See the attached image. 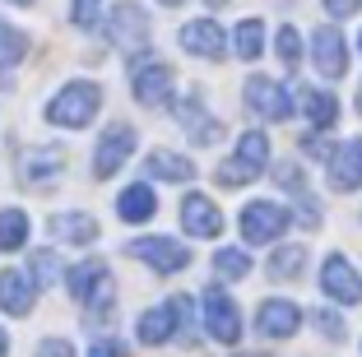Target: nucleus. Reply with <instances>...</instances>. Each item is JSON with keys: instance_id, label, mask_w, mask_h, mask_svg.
I'll list each match as a JSON object with an SVG mask.
<instances>
[{"instance_id": "nucleus-1", "label": "nucleus", "mask_w": 362, "mask_h": 357, "mask_svg": "<svg viewBox=\"0 0 362 357\" xmlns=\"http://www.w3.org/2000/svg\"><path fill=\"white\" fill-rule=\"evenodd\" d=\"M65 283H70V297L88 311V320H103L112 311V297H117V283L107 274L103 260H79L65 269Z\"/></svg>"}, {"instance_id": "nucleus-2", "label": "nucleus", "mask_w": 362, "mask_h": 357, "mask_svg": "<svg viewBox=\"0 0 362 357\" xmlns=\"http://www.w3.org/2000/svg\"><path fill=\"white\" fill-rule=\"evenodd\" d=\"M98 103H103V93H98V84H70V88H61V93L47 103V121L52 126H88L93 121V112H98Z\"/></svg>"}, {"instance_id": "nucleus-3", "label": "nucleus", "mask_w": 362, "mask_h": 357, "mask_svg": "<svg viewBox=\"0 0 362 357\" xmlns=\"http://www.w3.org/2000/svg\"><path fill=\"white\" fill-rule=\"evenodd\" d=\"M191 297H172L168 306H153V311H144V320H139V344H168L172 334H177V325H191Z\"/></svg>"}, {"instance_id": "nucleus-4", "label": "nucleus", "mask_w": 362, "mask_h": 357, "mask_svg": "<svg viewBox=\"0 0 362 357\" xmlns=\"http://www.w3.org/2000/svg\"><path fill=\"white\" fill-rule=\"evenodd\" d=\"M107 37L121 47V52L139 56V52H149V14L139 10V5H117L112 10V19H107Z\"/></svg>"}, {"instance_id": "nucleus-5", "label": "nucleus", "mask_w": 362, "mask_h": 357, "mask_svg": "<svg viewBox=\"0 0 362 357\" xmlns=\"http://www.w3.org/2000/svg\"><path fill=\"white\" fill-rule=\"evenodd\" d=\"M284 228H288V209L274 200H251L242 209V237L251 246H269L274 237H284Z\"/></svg>"}, {"instance_id": "nucleus-6", "label": "nucleus", "mask_w": 362, "mask_h": 357, "mask_svg": "<svg viewBox=\"0 0 362 357\" xmlns=\"http://www.w3.org/2000/svg\"><path fill=\"white\" fill-rule=\"evenodd\" d=\"M135 260H144L153 274H177V269H186L191 264V251L181 242H172V237H139V242H130L126 246Z\"/></svg>"}, {"instance_id": "nucleus-7", "label": "nucleus", "mask_w": 362, "mask_h": 357, "mask_svg": "<svg viewBox=\"0 0 362 357\" xmlns=\"http://www.w3.org/2000/svg\"><path fill=\"white\" fill-rule=\"evenodd\" d=\"M311 61H316V70L325 79H344V70H349V42H344V33L334 23H320L311 33Z\"/></svg>"}, {"instance_id": "nucleus-8", "label": "nucleus", "mask_w": 362, "mask_h": 357, "mask_svg": "<svg viewBox=\"0 0 362 357\" xmlns=\"http://www.w3.org/2000/svg\"><path fill=\"white\" fill-rule=\"evenodd\" d=\"M246 107L256 116H265V121H288V116H293L288 88L274 84V79H265V74H251V79H246Z\"/></svg>"}, {"instance_id": "nucleus-9", "label": "nucleus", "mask_w": 362, "mask_h": 357, "mask_svg": "<svg viewBox=\"0 0 362 357\" xmlns=\"http://www.w3.org/2000/svg\"><path fill=\"white\" fill-rule=\"evenodd\" d=\"M320 293L334 297V302H344V306H358L362 302V274L353 269L344 255H330L325 269H320Z\"/></svg>"}, {"instance_id": "nucleus-10", "label": "nucleus", "mask_w": 362, "mask_h": 357, "mask_svg": "<svg viewBox=\"0 0 362 357\" xmlns=\"http://www.w3.org/2000/svg\"><path fill=\"white\" fill-rule=\"evenodd\" d=\"M130 148H135V130H130L126 121L107 126L103 139H98V153H93V177H112V172L130 158Z\"/></svg>"}, {"instance_id": "nucleus-11", "label": "nucleus", "mask_w": 362, "mask_h": 357, "mask_svg": "<svg viewBox=\"0 0 362 357\" xmlns=\"http://www.w3.org/2000/svg\"><path fill=\"white\" fill-rule=\"evenodd\" d=\"M204 325H209V334L218 339V344H237V339H242V315H237L233 297H223L218 288L204 293Z\"/></svg>"}, {"instance_id": "nucleus-12", "label": "nucleus", "mask_w": 362, "mask_h": 357, "mask_svg": "<svg viewBox=\"0 0 362 357\" xmlns=\"http://www.w3.org/2000/svg\"><path fill=\"white\" fill-rule=\"evenodd\" d=\"M177 121L186 126V135H191L195 144H218V139H223V126H218V121L204 112L200 93H186V98L177 103Z\"/></svg>"}, {"instance_id": "nucleus-13", "label": "nucleus", "mask_w": 362, "mask_h": 357, "mask_svg": "<svg viewBox=\"0 0 362 357\" xmlns=\"http://www.w3.org/2000/svg\"><path fill=\"white\" fill-rule=\"evenodd\" d=\"M61 177V153L56 148H23L19 153V181L28 190H42Z\"/></svg>"}, {"instance_id": "nucleus-14", "label": "nucleus", "mask_w": 362, "mask_h": 357, "mask_svg": "<svg viewBox=\"0 0 362 357\" xmlns=\"http://www.w3.org/2000/svg\"><path fill=\"white\" fill-rule=\"evenodd\" d=\"M135 103L139 107H163V103H172V70L163 61H153V65H144V70H135Z\"/></svg>"}, {"instance_id": "nucleus-15", "label": "nucleus", "mask_w": 362, "mask_h": 357, "mask_svg": "<svg viewBox=\"0 0 362 357\" xmlns=\"http://www.w3.org/2000/svg\"><path fill=\"white\" fill-rule=\"evenodd\" d=\"M33 302H37V283H33V274H23V269H5V274H0V311L28 315Z\"/></svg>"}, {"instance_id": "nucleus-16", "label": "nucleus", "mask_w": 362, "mask_h": 357, "mask_svg": "<svg viewBox=\"0 0 362 357\" xmlns=\"http://www.w3.org/2000/svg\"><path fill=\"white\" fill-rule=\"evenodd\" d=\"M181 47L191 56H204V61H218L223 56V47H228V37H223V28L214 19H195V23H186L181 28Z\"/></svg>"}, {"instance_id": "nucleus-17", "label": "nucleus", "mask_w": 362, "mask_h": 357, "mask_svg": "<svg viewBox=\"0 0 362 357\" xmlns=\"http://www.w3.org/2000/svg\"><path fill=\"white\" fill-rule=\"evenodd\" d=\"M181 228L191 232V237H218V232H223V213H218L214 200H204V195H186V204H181Z\"/></svg>"}, {"instance_id": "nucleus-18", "label": "nucleus", "mask_w": 362, "mask_h": 357, "mask_svg": "<svg viewBox=\"0 0 362 357\" xmlns=\"http://www.w3.org/2000/svg\"><path fill=\"white\" fill-rule=\"evenodd\" d=\"M298 325H302V306H293V302H265L260 306V315H256V329L265 339H288V334H298Z\"/></svg>"}, {"instance_id": "nucleus-19", "label": "nucleus", "mask_w": 362, "mask_h": 357, "mask_svg": "<svg viewBox=\"0 0 362 357\" xmlns=\"http://www.w3.org/2000/svg\"><path fill=\"white\" fill-rule=\"evenodd\" d=\"M47 237H56V242H65V246H93L98 223L88 218V213H52V218H47Z\"/></svg>"}, {"instance_id": "nucleus-20", "label": "nucleus", "mask_w": 362, "mask_h": 357, "mask_svg": "<svg viewBox=\"0 0 362 357\" xmlns=\"http://www.w3.org/2000/svg\"><path fill=\"white\" fill-rule=\"evenodd\" d=\"M330 186L334 190H358L362 186V139H349V144L334 148V158H330Z\"/></svg>"}, {"instance_id": "nucleus-21", "label": "nucleus", "mask_w": 362, "mask_h": 357, "mask_svg": "<svg viewBox=\"0 0 362 357\" xmlns=\"http://www.w3.org/2000/svg\"><path fill=\"white\" fill-rule=\"evenodd\" d=\"M158 213V195L149 186H126L117 195V218L121 223H149Z\"/></svg>"}, {"instance_id": "nucleus-22", "label": "nucleus", "mask_w": 362, "mask_h": 357, "mask_svg": "<svg viewBox=\"0 0 362 357\" xmlns=\"http://www.w3.org/2000/svg\"><path fill=\"white\" fill-rule=\"evenodd\" d=\"M302 112H307V121L316 130H330L334 121H339V103H334V93H325V88H302Z\"/></svg>"}, {"instance_id": "nucleus-23", "label": "nucleus", "mask_w": 362, "mask_h": 357, "mask_svg": "<svg viewBox=\"0 0 362 357\" xmlns=\"http://www.w3.org/2000/svg\"><path fill=\"white\" fill-rule=\"evenodd\" d=\"M144 168H149V177H158V181H191L195 177V163H186L181 153H168V148H153Z\"/></svg>"}, {"instance_id": "nucleus-24", "label": "nucleus", "mask_w": 362, "mask_h": 357, "mask_svg": "<svg viewBox=\"0 0 362 357\" xmlns=\"http://www.w3.org/2000/svg\"><path fill=\"white\" fill-rule=\"evenodd\" d=\"M233 42H237V56H242V61H256V56L265 52V23L260 19H242Z\"/></svg>"}, {"instance_id": "nucleus-25", "label": "nucleus", "mask_w": 362, "mask_h": 357, "mask_svg": "<svg viewBox=\"0 0 362 357\" xmlns=\"http://www.w3.org/2000/svg\"><path fill=\"white\" fill-rule=\"evenodd\" d=\"M28 242V218L23 209H0V251H19Z\"/></svg>"}, {"instance_id": "nucleus-26", "label": "nucleus", "mask_w": 362, "mask_h": 357, "mask_svg": "<svg viewBox=\"0 0 362 357\" xmlns=\"http://www.w3.org/2000/svg\"><path fill=\"white\" fill-rule=\"evenodd\" d=\"M307 264V246H279L269 255V279H298Z\"/></svg>"}, {"instance_id": "nucleus-27", "label": "nucleus", "mask_w": 362, "mask_h": 357, "mask_svg": "<svg viewBox=\"0 0 362 357\" xmlns=\"http://www.w3.org/2000/svg\"><path fill=\"white\" fill-rule=\"evenodd\" d=\"M237 158H242L251 172H265V163H269V139L260 135V130H246V135L237 139Z\"/></svg>"}, {"instance_id": "nucleus-28", "label": "nucleus", "mask_w": 362, "mask_h": 357, "mask_svg": "<svg viewBox=\"0 0 362 357\" xmlns=\"http://www.w3.org/2000/svg\"><path fill=\"white\" fill-rule=\"evenodd\" d=\"M214 269H218V279H246L251 274V255L246 251H233V246H223V251H214Z\"/></svg>"}, {"instance_id": "nucleus-29", "label": "nucleus", "mask_w": 362, "mask_h": 357, "mask_svg": "<svg viewBox=\"0 0 362 357\" xmlns=\"http://www.w3.org/2000/svg\"><path fill=\"white\" fill-rule=\"evenodd\" d=\"M28 56V37L10 23H0V65H19Z\"/></svg>"}, {"instance_id": "nucleus-30", "label": "nucleus", "mask_w": 362, "mask_h": 357, "mask_svg": "<svg viewBox=\"0 0 362 357\" xmlns=\"http://www.w3.org/2000/svg\"><path fill=\"white\" fill-rule=\"evenodd\" d=\"M279 61L288 65V70H298V61H302V37H298V28H279Z\"/></svg>"}, {"instance_id": "nucleus-31", "label": "nucleus", "mask_w": 362, "mask_h": 357, "mask_svg": "<svg viewBox=\"0 0 362 357\" xmlns=\"http://www.w3.org/2000/svg\"><path fill=\"white\" fill-rule=\"evenodd\" d=\"M251 177H260V172H251L242 158H228L223 168L214 172V181H218V186H242V181H251Z\"/></svg>"}, {"instance_id": "nucleus-32", "label": "nucleus", "mask_w": 362, "mask_h": 357, "mask_svg": "<svg viewBox=\"0 0 362 357\" xmlns=\"http://www.w3.org/2000/svg\"><path fill=\"white\" fill-rule=\"evenodd\" d=\"M61 279V260L52 251H37L33 255V283H56Z\"/></svg>"}, {"instance_id": "nucleus-33", "label": "nucleus", "mask_w": 362, "mask_h": 357, "mask_svg": "<svg viewBox=\"0 0 362 357\" xmlns=\"http://www.w3.org/2000/svg\"><path fill=\"white\" fill-rule=\"evenodd\" d=\"M311 325H316V329H320L325 339H334V344L344 339V320H339L334 311H311Z\"/></svg>"}, {"instance_id": "nucleus-34", "label": "nucleus", "mask_w": 362, "mask_h": 357, "mask_svg": "<svg viewBox=\"0 0 362 357\" xmlns=\"http://www.w3.org/2000/svg\"><path fill=\"white\" fill-rule=\"evenodd\" d=\"M302 148H307L311 158H320V163H330V158H334V148H330V139H325V135H307V139H302Z\"/></svg>"}, {"instance_id": "nucleus-35", "label": "nucleus", "mask_w": 362, "mask_h": 357, "mask_svg": "<svg viewBox=\"0 0 362 357\" xmlns=\"http://www.w3.org/2000/svg\"><path fill=\"white\" fill-rule=\"evenodd\" d=\"M75 23L79 28H93L98 23V0H75Z\"/></svg>"}, {"instance_id": "nucleus-36", "label": "nucleus", "mask_w": 362, "mask_h": 357, "mask_svg": "<svg viewBox=\"0 0 362 357\" xmlns=\"http://www.w3.org/2000/svg\"><path fill=\"white\" fill-rule=\"evenodd\" d=\"M88 357H126V344H117V339H103V344L88 348Z\"/></svg>"}, {"instance_id": "nucleus-37", "label": "nucleus", "mask_w": 362, "mask_h": 357, "mask_svg": "<svg viewBox=\"0 0 362 357\" xmlns=\"http://www.w3.org/2000/svg\"><path fill=\"white\" fill-rule=\"evenodd\" d=\"M37 357H75V348L65 344V339H47V344L37 348Z\"/></svg>"}, {"instance_id": "nucleus-38", "label": "nucleus", "mask_w": 362, "mask_h": 357, "mask_svg": "<svg viewBox=\"0 0 362 357\" xmlns=\"http://www.w3.org/2000/svg\"><path fill=\"white\" fill-rule=\"evenodd\" d=\"M325 10H330L334 19H349V14L362 10V0H325Z\"/></svg>"}, {"instance_id": "nucleus-39", "label": "nucleus", "mask_w": 362, "mask_h": 357, "mask_svg": "<svg viewBox=\"0 0 362 357\" xmlns=\"http://www.w3.org/2000/svg\"><path fill=\"white\" fill-rule=\"evenodd\" d=\"M5 353H10V339H5V334H0V357H5Z\"/></svg>"}, {"instance_id": "nucleus-40", "label": "nucleus", "mask_w": 362, "mask_h": 357, "mask_svg": "<svg viewBox=\"0 0 362 357\" xmlns=\"http://www.w3.org/2000/svg\"><path fill=\"white\" fill-rule=\"evenodd\" d=\"M158 5H186V0H158Z\"/></svg>"}, {"instance_id": "nucleus-41", "label": "nucleus", "mask_w": 362, "mask_h": 357, "mask_svg": "<svg viewBox=\"0 0 362 357\" xmlns=\"http://www.w3.org/2000/svg\"><path fill=\"white\" fill-rule=\"evenodd\" d=\"M358 112H362V88H358Z\"/></svg>"}, {"instance_id": "nucleus-42", "label": "nucleus", "mask_w": 362, "mask_h": 357, "mask_svg": "<svg viewBox=\"0 0 362 357\" xmlns=\"http://www.w3.org/2000/svg\"><path fill=\"white\" fill-rule=\"evenodd\" d=\"M209 5H228V0H209Z\"/></svg>"}, {"instance_id": "nucleus-43", "label": "nucleus", "mask_w": 362, "mask_h": 357, "mask_svg": "<svg viewBox=\"0 0 362 357\" xmlns=\"http://www.w3.org/2000/svg\"><path fill=\"white\" fill-rule=\"evenodd\" d=\"M14 5H33V0H14Z\"/></svg>"}, {"instance_id": "nucleus-44", "label": "nucleus", "mask_w": 362, "mask_h": 357, "mask_svg": "<svg viewBox=\"0 0 362 357\" xmlns=\"http://www.w3.org/2000/svg\"><path fill=\"white\" fill-rule=\"evenodd\" d=\"M237 357H251V353H237Z\"/></svg>"}, {"instance_id": "nucleus-45", "label": "nucleus", "mask_w": 362, "mask_h": 357, "mask_svg": "<svg viewBox=\"0 0 362 357\" xmlns=\"http://www.w3.org/2000/svg\"><path fill=\"white\" fill-rule=\"evenodd\" d=\"M358 47H362V37H358Z\"/></svg>"}]
</instances>
